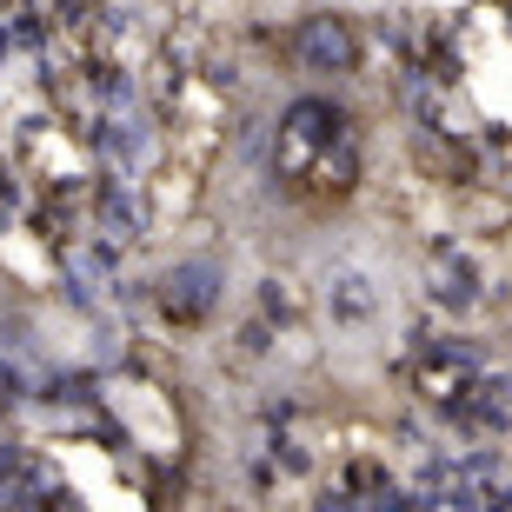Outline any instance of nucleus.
Returning a JSON list of instances; mask_svg holds the SVG:
<instances>
[{"label":"nucleus","mask_w":512,"mask_h":512,"mask_svg":"<svg viewBox=\"0 0 512 512\" xmlns=\"http://www.w3.org/2000/svg\"><path fill=\"white\" fill-rule=\"evenodd\" d=\"M167 306L207 313L213 306V266H180V273H167Z\"/></svg>","instance_id":"nucleus-3"},{"label":"nucleus","mask_w":512,"mask_h":512,"mask_svg":"<svg viewBox=\"0 0 512 512\" xmlns=\"http://www.w3.org/2000/svg\"><path fill=\"white\" fill-rule=\"evenodd\" d=\"M300 60L306 67H320V74H333V67H353V27L333 14H313L300 27Z\"/></svg>","instance_id":"nucleus-2"},{"label":"nucleus","mask_w":512,"mask_h":512,"mask_svg":"<svg viewBox=\"0 0 512 512\" xmlns=\"http://www.w3.org/2000/svg\"><path fill=\"white\" fill-rule=\"evenodd\" d=\"M326 313H333V326H346V333H366V326L386 313V286L373 266H333V280H326Z\"/></svg>","instance_id":"nucleus-1"}]
</instances>
